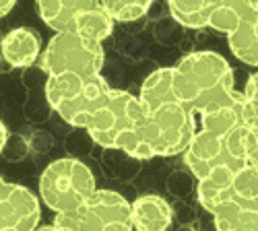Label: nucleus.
<instances>
[{"label":"nucleus","instance_id":"nucleus-1","mask_svg":"<svg viewBox=\"0 0 258 231\" xmlns=\"http://www.w3.org/2000/svg\"><path fill=\"white\" fill-rule=\"evenodd\" d=\"M258 130L240 124L231 108L209 110L201 114V128L184 149V163L197 178L219 165L240 170L258 165Z\"/></svg>","mask_w":258,"mask_h":231},{"label":"nucleus","instance_id":"nucleus-2","mask_svg":"<svg viewBox=\"0 0 258 231\" xmlns=\"http://www.w3.org/2000/svg\"><path fill=\"white\" fill-rule=\"evenodd\" d=\"M171 93L190 112L231 108L238 112L240 95L233 87V70L217 52H192L171 66Z\"/></svg>","mask_w":258,"mask_h":231},{"label":"nucleus","instance_id":"nucleus-3","mask_svg":"<svg viewBox=\"0 0 258 231\" xmlns=\"http://www.w3.org/2000/svg\"><path fill=\"white\" fill-rule=\"evenodd\" d=\"M145 110L139 97L110 89L87 122L89 136L103 149H118L135 159H151L145 142Z\"/></svg>","mask_w":258,"mask_h":231},{"label":"nucleus","instance_id":"nucleus-4","mask_svg":"<svg viewBox=\"0 0 258 231\" xmlns=\"http://www.w3.org/2000/svg\"><path fill=\"white\" fill-rule=\"evenodd\" d=\"M110 91V85L101 74L95 76H79L73 72L50 74L46 83V97L52 110L71 126L85 128Z\"/></svg>","mask_w":258,"mask_h":231},{"label":"nucleus","instance_id":"nucleus-5","mask_svg":"<svg viewBox=\"0 0 258 231\" xmlns=\"http://www.w3.org/2000/svg\"><path fill=\"white\" fill-rule=\"evenodd\" d=\"M54 225L60 231H135L131 202L114 190H95L77 208L56 213Z\"/></svg>","mask_w":258,"mask_h":231},{"label":"nucleus","instance_id":"nucleus-6","mask_svg":"<svg viewBox=\"0 0 258 231\" xmlns=\"http://www.w3.org/2000/svg\"><path fill=\"white\" fill-rule=\"evenodd\" d=\"M95 190L91 170L79 159L52 161L39 178V196L54 213H67L77 208Z\"/></svg>","mask_w":258,"mask_h":231},{"label":"nucleus","instance_id":"nucleus-7","mask_svg":"<svg viewBox=\"0 0 258 231\" xmlns=\"http://www.w3.org/2000/svg\"><path fill=\"white\" fill-rule=\"evenodd\" d=\"M143 128L147 149L151 155L171 157L184 153L197 132V124L192 114L174 99L151 112H145Z\"/></svg>","mask_w":258,"mask_h":231},{"label":"nucleus","instance_id":"nucleus-8","mask_svg":"<svg viewBox=\"0 0 258 231\" xmlns=\"http://www.w3.org/2000/svg\"><path fill=\"white\" fill-rule=\"evenodd\" d=\"M105 52L99 41L83 37L73 31L56 33L48 48L41 52V68L50 74L73 72L79 76L101 74Z\"/></svg>","mask_w":258,"mask_h":231},{"label":"nucleus","instance_id":"nucleus-9","mask_svg":"<svg viewBox=\"0 0 258 231\" xmlns=\"http://www.w3.org/2000/svg\"><path fill=\"white\" fill-rule=\"evenodd\" d=\"M39 200L29 188L0 184V231H33L39 225Z\"/></svg>","mask_w":258,"mask_h":231},{"label":"nucleus","instance_id":"nucleus-10","mask_svg":"<svg viewBox=\"0 0 258 231\" xmlns=\"http://www.w3.org/2000/svg\"><path fill=\"white\" fill-rule=\"evenodd\" d=\"M217 231H258V202L238 194L219 202L211 211Z\"/></svg>","mask_w":258,"mask_h":231},{"label":"nucleus","instance_id":"nucleus-11","mask_svg":"<svg viewBox=\"0 0 258 231\" xmlns=\"http://www.w3.org/2000/svg\"><path fill=\"white\" fill-rule=\"evenodd\" d=\"M95 7L99 0H35L37 15L56 33L73 31L77 21Z\"/></svg>","mask_w":258,"mask_h":231},{"label":"nucleus","instance_id":"nucleus-12","mask_svg":"<svg viewBox=\"0 0 258 231\" xmlns=\"http://www.w3.org/2000/svg\"><path fill=\"white\" fill-rule=\"evenodd\" d=\"M41 54V39L29 27H17L0 41V58L15 68L33 66Z\"/></svg>","mask_w":258,"mask_h":231},{"label":"nucleus","instance_id":"nucleus-13","mask_svg":"<svg viewBox=\"0 0 258 231\" xmlns=\"http://www.w3.org/2000/svg\"><path fill=\"white\" fill-rule=\"evenodd\" d=\"M131 221L137 231H167L174 211L159 194H145L131 204Z\"/></svg>","mask_w":258,"mask_h":231},{"label":"nucleus","instance_id":"nucleus-14","mask_svg":"<svg viewBox=\"0 0 258 231\" xmlns=\"http://www.w3.org/2000/svg\"><path fill=\"white\" fill-rule=\"evenodd\" d=\"M211 15L207 27L229 33L244 21L258 19V0H209Z\"/></svg>","mask_w":258,"mask_h":231},{"label":"nucleus","instance_id":"nucleus-15","mask_svg":"<svg viewBox=\"0 0 258 231\" xmlns=\"http://www.w3.org/2000/svg\"><path fill=\"white\" fill-rule=\"evenodd\" d=\"M238 170H233L229 165H219L207 172L203 178H199V202L205 211H213L219 202L227 200L229 196L235 194L233 190V176Z\"/></svg>","mask_w":258,"mask_h":231},{"label":"nucleus","instance_id":"nucleus-16","mask_svg":"<svg viewBox=\"0 0 258 231\" xmlns=\"http://www.w3.org/2000/svg\"><path fill=\"white\" fill-rule=\"evenodd\" d=\"M231 54L246 66H258V19L244 21L227 33Z\"/></svg>","mask_w":258,"mask_h":231},{"label":"nucleus","instance_id":"nucleus-17","mask_svg":"<svg viewBox=\"0 0 258 231\" xmlns=\"http://www.w3.org/2000/svg\"><path fill=\"white\" fill-rule=\"evenodd\" d=\"M174 99L176 97L171 93V68H157L145 79L139 95V101L145 112H151Z\"/></svg>","mask_w":258,"mask_h":231},{"label":"nucleus","instance_id":"nucleus-18","mask_svg":"<svg viewBox=\"0 0 258 231\" xmlns=\"http://www.w3.org/2000/svg\"><path fill=\"white\" fill-rule=\"evenodd\" d=\"M167 7L171 17L188 29H203L209 23V0H167Z\"/></svg>","mask_w":258,"mask_h":231},{"label":"nucleus","instance_id":"nucleus-19","mask_svg":"<svg viewBox=\"0 0 258 231\" xmlns=\"http://www.w3.org/2000/svg\"><path fill=\"white\" fill-rule=\"evenodd\" d=\"M153 0H99V7L112 17V21L131 23L147 15Z\"/></svg>","mask_w":258,"mask_h":231},{"label":"nucleus","instance_id":"nucleus-20","mask_svg":"<svg viewBox=\"0 0 258 231\" xmlns=\"http://www.w3.org/2000/svg\"><path fill=\"white\" fill-rule=\"evenodd\" d=\"M256 97H258V76L254 72L248 76L246 89L240 95V108H238L240 124L254 130H258V99Z\"/></svg>","mask_w":258,"mask_h":231},{"label":"nucleus","instance_id":"nucleus-21","mask_svg":"<svg viewBox=\"0 0 258 231\" xmlns=\"http://www.w3.org/2000/svg\"><path fill=\"white\" fill-rule=\"evenodd\" d=\"M15 3H17V0H0V19L7 17V15L13 11Z\"/></svg>","mask_w":258,"mask_h":231},{"label":"nucleus","instance_id":"nucleus-22","mask_svg":"<svg viewBox=\"0 0 258 231\" xmlns=\"http://www.w3.org/2000/svg\"><path fill=\"white\" fill-rule=\"evenodd\" d=\"M7 140H9V130H7V124L0 120V151L7 146Z\"/></svg>","mask_w":258,"mask_h":231},{"label":"nucleus","instance_id":"nucleus-23","mask_svg":"<svg viewBox=\"0 0 258 231\" xmlns=\"http://www.w3.org/2000/svg\"><path fill=\"white\" fill-rule=\"evenodd\" d=\"M33 231H60V229H58V227H56V225L52 223V225H41V227L37 225V227H35Z\"/></svg>","mask_w":258,"mask_h":231},{"label":"nucleus","instance_id":"nucleus-24","mask_svg":"<svg viewBox=\"0 0 258 231\" xmlns=\"http://www.w3.org/2000/svg\"><path fill=\"white\" fill-rule=\"evenodd\" d=\"M3 182H5V180H3V176H0V184H3Z\"/></svg>","mask_w":258,"mask_h":231},{"label":"nucleus","instance_id":"nucleus-25","mask_svg":"<svg viewBox=\"0 0 258 231\" xmlns=\"http://www.w3.org/2000/svg\"><path fill=\"white\" fill-rule=\"evenodd\" d=\"M0 62H3V58H0Z\"/></svg>","mask_w":258,"mask_h":231}]
</instances>
